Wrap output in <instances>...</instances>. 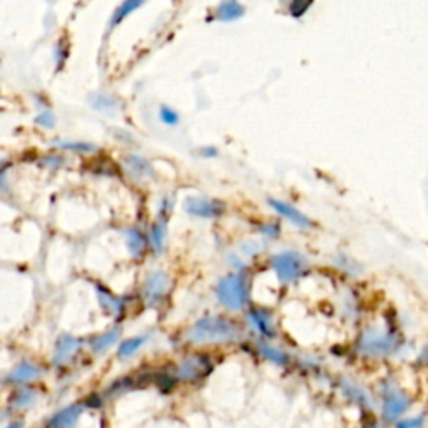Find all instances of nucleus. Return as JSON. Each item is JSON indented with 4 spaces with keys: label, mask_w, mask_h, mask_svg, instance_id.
I'll list each match as a JSON object with an SVG mask.
<instances>
[{
    "label": "nucleus",
    "mask_w": 428,
    "mask_h": 428,
    "mask_svg": "<svg viewBox=\"0 0 428 428\" xmlns=\"http://www.w3.org/2000/svg\"><path fill=\"white\" fill-rule=\"evenodd\" d=\"M184 211L195 218L214 219L224 213V204L216 200H208V197L191 196L184 201Z\"/></svg>",
    "instance_id": "0eeeda50"
},
{
    "label": "nucleus",
    "mask_w": 428,
    "mask_h": 428,
    "mask_svg": "<svg viewBox=\"0 0 428 428\" xmlns=\"http://www.w3.org/2000/svg\"><path fill=\"white\" fill-rule=\"evenodd\" d=\"M7 428H22V423H11Z\"/></svg>",
    "instance_id": "473e14b6"
},
{
    "label": "nucleus",
    "mask_w": 428,
    "mask_h": 428,
    "mask_svg": "<svg viewBox=\"0 0 428 428\" xmlns=\"http://www.w3.org/2000/svg\"><path fill=\"white\" fill-rule=\"evenodd\" d=\"M82 412L84 407L79 403L62 408L61 412H57L56 415L49 420V428H74L79 417L82 415Z\"/></svg>",
    "instance_id": "9d476101"
},
{
    "label": "nucleus",
    "mask_w": 428,
    "mask_h": 428,
    "mask_svg": "<svg viewBox=\"0 0 428 428\" xmlns=\"http://www.w3.org/2000/svg\"><path fill=\"white\" fill-rule=\"evenodd\" d=\"M56 146L59 147V149L84 152V154H87V152H94L97 149V147L91 142H80V141H59V142H56Z\"/></svg>",
    "instance_id": "b1692460"
},
{
    "label": "nucleus",
    "mask_w": 428,
    "mask_h": 428,
    "mask_svg": "<svg viewBox=\"0 0 428 428\" xmlns=\"http://www.w3.org/2000/svg\"><path fill=\"white\" fill-rule=\"evenodd\" d=\"M213 370V363L204 355H191L184 358L178 367V378L184 381H196L200 378H204Z\"/></svg>",
    "instance_id": "423d86ee"
},
{
    "label": "nucleus",
    "mask_w": 428,
    "mask_h": 428,
    "mask_svg": "<svg viewBox=\"0 0 428 428\" xmlns=\"http://www.w3.org/2000/svg\"><path fill=\"white\" fill-rule=\"evenodd\" d=\"M268 202L269 206L276 211V213L279 216H283V218H286L290 223L295 224V226L298 228H303V229H308L313 226L312 219L308 218V216H305L303 213H301L300 209H296L295 206L288 204V202L281 201V200H274V197H268Z\"/></svg>",
    "instance_id": "1a4fd4ad"
},
{
    "label": "nucleus",
    "mask_w": 428,
    "mask_h": 428,
    "mask_svg": "<svg viewBox=\"0 0 428 428\" xmlns=\"http://www.w3.org/2000/svg\"><path fill=\"white\" fill-rule=\"evenodd\" d=\"M259 353L263 355L264 358L271 360V362L276 363V365H286L288 363L286 353H283L281 350L273 348V346H269L267 343H261L259 345Z\"/></svg>",
    "instance_id": "393cba45"
},
{
    "label": "nucleus",
    "mask_w": 428,
    "mask_h": 428,
    "mask_svg": "<svg viewBox=\"0 0 428 428\" xmlns=\"http://www.w3.org/2000/svg\"><path fill=\"white\" fill-rule=\"evenodd\" d=\"M214 19L219 22H233L241 19L245 16V7L241 6L238 0H224L219 4V7L216 8Z\"/></svg>",
    "instance_id": "4468645a"
},
{
    "label": "nucleus",
    "mask_w": 428,
    "mask_h": 428,
    "mask_svg": "<svg viewBox=\"0 0 428 428\" xmlns=\"http://www.w3.org/2000/svg\"><path fill=\"white\" fill-rule=\"evenodd\" d=\"M201 154L204 156V157H214V156H218V149H214V147H202V151H201Z\"/></svg>",
    "instance_id": "2f4dec72"
},
{
    "label": "nucleus",
    "mask_w": 428,
    "mask_h": 428,
    "mask_svg": "<svg viewBox=\"0 0 428 428\" xmlns=\"http://www.w3.org/2000/svg\"><path fill=\"white\" fill-rule=\"evenodd\" d=\"M40 375H42V372H40V368L35 367V365L22 363L8 373L6 380L8 383H27V381L37 380Z\"/></svg>",
    "instance_id": "2eb2a0df"
},
{
    "label": "nucleus",
    "mask_w": 428,
    "mask_h": 428,
    "mask_svg": "<svg viewBox=\"0 0 428 428\" xmlns=\"http://www.w3.org/2000/svg\"><path fill=\"white\" fill-rule=\"evenodd\" d=\"M247 323L255 328L256 331H259L261 335L273 338L274 336V324H273V317L271 313L267 312V310H251L247 313Z\"/></svg>",
    "instance_id": "9b49d317"
},
{
    "label": "nucleus",
    "mask_w": 428,
    "mask_h": 428,
    "mask_svg": "<svg viewBox=\"0 0 428 428\" xmlns=\"http://www.w3.org/2000/svg\"><path fill=\"white\" fill-rule=\"evenodd\" d=\"M259 234H263V236L269 238V240H276L278 234H279V226H278L276 223L261 224V226H259Z\"/></svg>",
    "instance_id": "c756f323"
},
{
    "label": "nucleus",
    "mask_w": 428,
    "mask_h": 428,
    "mask_svg": "<svg viewBox=\"0 0 428 428\" xmlns=\"http://www.w3.org/2000/svg\"><path fill=\"white\" fill-rule=\"evenodd\" d=\"M216 296L221 305L231 312H241L250 303V285L247 278L241 273H233L221 278L216 286Z\"/></svg>",
    "instance_id": "f03ea898"
},
{
    "label": "nucleus",
    "mask_w": 428,
    "mask_h": 428,
    "mask_svg": "<svg viewBox=\"0 0 428 428\" xmlns=\"http://www.w3.org/2000/svg\"><path fill=\"white\" fill-rule=\"evenodd\" d=\"M169 290V276L164 271H154L146 278L142 286V300L147 306L161 303Z\"/></svg>",
    "instance_id": "6e6552de"
},
{
    "label": "nucleus",
    "mask_w": 428,
    "mask_h": 428,
    "mask_svg": "<svg viewBox=\"0 0 428 428\" xmlns=\"http://www.w3.org/2000/svg\"><path fill=\"white\" fill-rule=\"evenodd\" d=\"M271 267L281 281L290 283L301 276L306 268V259L298 251H281L271 258Z\"/></svg>",
    "instance_id": "20e7f679"
},
{
    "label": "nucleus",
    "mask_w": 428,
    "mask_h": 428,
    "mask_svg": "<svg viewBox=\"0 0 428 428\" xmlns=\"http://www.w3.org/2000/svg\"><path fill=\"white\" fill-rule=\"evenodd\" d=\"M312 6V0H291L290 13L293 17H301Z\"/></svg>",
    "instance_id": "c85d7f7f"
},
{
    "label": "nucleus",
    "mask_w": 428,
    "mask_h": 428,
    "mask_svg": "<svg viewBox=\"0 0 428 428\" xmlns=\"http://www.w3.org/2000/svg\"><path fill=\"white\" fill-rule=\"evenodd\" d=\"M412 405V398L405 395L402 390L395 386H386L383 390V403H381V417L386 423H393L403 415Z\"/></svg>",
    "instance_id": "39448f33"
},
{
    "label": "nucleus",
    "mask_w": 428,
    "mask_h": 428,
    "mask_svg": "<svg viewBox=\"0 0 428 428\" xmlns=\"http://www.w3.org/2000/svg\"><path fill=\"white\" fill-rule=\"evenodd\" d=\"M96 291H97V298H99V301H101V306L106 310L107 313L121 314V313L124 312L123 300H119V298H117V296L112 295L111 291L104 290V288H102V286H97Z\"/></svg>",
    "instance_id": "f3484780"
},
{
    "label": "nucleus",
    "mask_w": 428,
    "mask_h": 428,
    "mask_svg": "<svg viewBox=\"0 0 428 428\" xmlns=\"http://www.w3.org/2000/svg\"><path fill=\"white\" fill-rule=\"evenodd\" d=\"M166 226H168V219H159L152 224L151 233H149V243L154 250V253L161 255L164 251V243H166Z\"/></svg>",
    "instance_id": "a211bd4d"
},
{
    "label": "nucleus",
    "mask_w": 428,
    "mask_h": 428,
    "mask_svg": "<svg viewBox=\"0 0 428 428\" xmlns=\"http://www.w3.org/2000/svg\"><path fill=\"white\" fill-rule=\"evenodd\" d=\"M146 2L147 0H124V2L116 8V12L112 13L111 27H116L117 24H121L126 17L130 16L133 12H136L137 8H141Z\"/></svg>",
    "instance_id": "6ab92c4d"
},
{
    "label": "nucleus",
    "mask_w": 428,
    "mask_h": 428,
    "mask_svg": "<svg viewBox=\"0 0 428 428\" xmlns=\"http://www.w3.org/2000/svg\"><path fill=\"white\" fill-rule=\"evenodd\" d=\"M423 425V417L410 418V420H400L396 422L393 428H420Z\"/></svg>",
    "instance_id": "7c9ffc66"
},
{
    "label": "nucleus",
    "mask_w": 428,
    "mask_h": 428,
    "mask_svg": "<svg viewBox=\"0 0 428 428\" xmlns=\"http://www.w3.org/2000/svg\"><path fill=\"white\" fill-rule=\"evenodd\" d=\"M91 104L92 109L106 112V114H114V112L119 111V102H117V99H114L112 96H106V94H97V96H94L91 99Z\"/></svg>",
    "instance_id": "412c9836"
},
{
    "label": "nucleus",
    "mask_w": 428,
    "mask_h": 428,
    "mask_svg": "<svg viewBox=\"0 0 428 428\" xmlns=\"http://www.w3.org/2000/svg\"><path fill=\"white\" fill-rule=\"evenodd\" d=\"M117 340H119V328H112V330L102 333L101 336H97L96 340L92 341V350L96 351V353H102V351L111 348Z\"/></svg>",
    "instance_id": "4be33fe9"
},
{
    "label": "nucleus",
    "mask_w": 428,
    "mask_h": 428,
    "mask_svg": "<svg viewBox=\"0 0 428 428\" xmlns=\"http://www.w3.org/2000/svg\"><path fill=\"white\" fill-rule=\"evenodd\" d=\"M35 124L40 126V128H44V129L56 128V116H54L52 111L44 109L37 117H35Z\"/></svg>",
    "instance_id": "cd10ccee"
},
{
    "label": "nucleus",
    "mask_w": 428,
    "mask_h": 428,
    "mask_svg": "<svg viewBox=\"0 0 428 428\" xmlns=\"http://www.w3.org/2000/svg\"><path fill=\"white\" fill-rule=\"evenodd\" d=\"M400 346V338L391 331L370 328L360 338L358 351L367 357H389Z\"/></svg>",
    "instance_id": "7ed1b4c3"
},
{
    "label": "nucleus",
    "mask_w": 428,
    "mask_h": 428,
    "mask_svg": "<svg viewBox=\"0 0 428 428\" xmlns=\"http://www.w3.org/2000/svg\"><path fill=\"white\" fill-rule=\"evenodd\" d=\"M124 166L128 169V173L133 176L134 179H147L154 176V169L144 157L130 154L124 159Z\"/></svg>",
    "instance_id": "ddd939ff"
},
{
    "label": "nucleus",
    "mask_w": 428,
    "mask_h": 428,
    "mask_svg": "<svg viewBox=\"0 0 428 428\" xmlns=\"http://www.w3.org/2000/svg\"><path fill=\"white\" fill-rule=\"evenodd\" d=\"M35 403V393L30 390H24L17 393L16 400H13V407L16 408H29Z\"/></svg>",
    "instance_id": "a878e982"
},
{
    "label": "nucleus",
    "mask_w": 428,
    "mask_h": 428,
    "mask_svg": "<svg viewBox=\"0 0 428 428\" xmlns=\"http://www.w3.org/2000/svg\"><path fill=\"white\" fill-rule=\"evenodd\" d=\"M186 336L192 343H223L236 340L240 336V330L228 318L206 317L192 324Z\"/></svg>",
    "instance_id": "f257e3e1"
},
{
    "label": "nucleus",
    "mask_w": 428,
    "mask_h": 428,
    "mask_svg": "<svg viewBox=\"0 0 428 428\" xmlns=\"http://www.w3.org/2000/svg\"><path fill=\"white\" fill-rule=\"evenodd\" d=\"M126 245H128L130 255L134 258H139L147 246V238L142 231H139L137 228H130L126 231Z\"/></svg>",
    "instance_id": "dca6fc26"
},
{
    "label": "nucleus",
    "mask_w": 428,
    "mask_h": 428,
    "mask_svg": "<svg viewBox=\"0 0 428 428\" xmlns=\"http://www.w3.org/2000/svg\"><path fill=\"white\" fill-rule=\"evenodd\" d=\"M341 386H343L346 396H350L351 400H355V402L362 405V407H367V408L372 407L370 396L365 393V391L357 385V383H353L351 380H343V381H341Z\"/></svg>",
    "instance_id": "aec40b11"
},
{
    "label": "nucleus",
    "mask_w": 428,
    "mask_h": 428,
    "mask_svg": "<svg viewBox=\"0 0 428 428\" xmlns=\"http://www.w3.org/2000/svg\"><path fill=\"white\" fill-rule=\"evenodd\" d=\"M147 335H142V336H136V338H129V340L123 341V343L119 345V357L121 358H129L133 357L136 351L141 348V346L146 343L147 341Z\"/></svg>",
    "instance_id": "5701e85b"
},
{
    "label": "nucleus",
    "mask_w": 428,
    "mask_h": 428,
    "mask_svg": "<svg viewBox=\"0 0 428 428\" xmlns=\"http://www.w3.org/2000/svg\"><path fill=\"white\" fill-rule=\"evenodd\" d=\"M159 119H161V123L166 126H178L179 124V114L174 109H171L169 106L159 107Z\"/></svg>",
    "instance_id": "bb28decb"
},
{
    "label": "nucleus",
    "mask_w": 428,
    "mask_h": 428,
    "mask_svg": "<svg viewBox=\"0 0 428 428\" xmlns=\"http://www.w3.org/2000/svg\"><path fill=\"white\" fill-rule=\"evenodd\" d=\"M367 428H378V425H377V423H372V425H368Z\"/></svg>",
    "instance_id": "72a5a7b5"
},
{
    "label": "nucleus",
    "mask_w": 428,
    "mask_h": 428,
    "mask_svg": "<svg viewBox=\"0 0 428 428\" xmlns=\"http://www.w3.org/2000/svg\"><path fill=\"white\" fill-rule=\"evenodd\" d=\"M79 348H80V341L78 338L69 335L62 336L61 340L57 341L56 353H54V363H56L57 367L67 363L72 358V355H74Z\"/></svg>",
    "instance_id": "f8f14e48"
}]
</instances>
